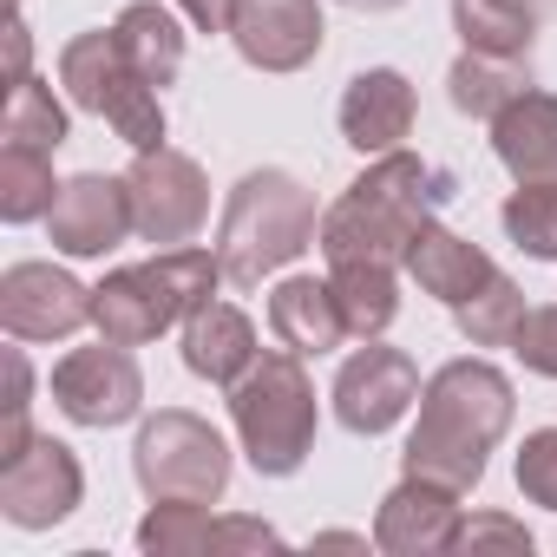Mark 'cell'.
I'll return each instance as SVG.
<instances>
[{
    "label": "cell",
    "instance_id": "obj_1",
    "mask_svg": "<svg viewBox=\"0 0 557 557\" xmlns=\"http://www.w3.org/2000/svg\"><path fill=\"white\" fill-rule=\"evenodd\" d=\"M511 413H518V394H511L505 368H492L479 355H459V361L433 368L426 387H420V420L407 433L400 472L453 485L459 498L479 492V479L492 466V446L511 433Z\"/></svg>",
    "mask_w": 557,
    "mask_h": 557
},
{
    "label": "cell",
    "instance_id": "obj_2",
    "mask_svg": "<svg viewBox=\"0 0 557 557\" xmlns=\"http://www.w3.org/2000/svg\"><path fill=\"white\" fill-rule=\"evenodd\" d=\"M446 203H453V177L433 158L400 145L387 158H368V171L322 210L315 249L329 262H394V269H407V249L440 223Z\"/></svg>",
    "mask_w": 557,
    "mask_h": 557
},
{
    "label": "cell",
    "instance_id": "obj_3",
    "mask_svg": "<svg viewBox=\"0 0 557 557\" xmlns=\"http://www.w3.org/2000/svg\"><path fill=\"white\" fill-rule=\"evenodd\" d=\"M315 236H322L315 190L283 164H262L230 184L223 223H216V256L236 289H256L262 275H283L296 256H309Z\"/></svg>",
    "mask_w": 557,
    "mask_h": 557
},
{
    "label": "cell",
    "instance_id": "obj_4",
    "mask_svg": "<svg viewBox=\"0 0 557 557\" xmlns=\"http://www.w3.org/2000/svg\"><path fill=\"white\" fill-rule=\"evenodd\" d=\"M230 283L223 275V256L216 243H177V249H158L151 262H125V269H106L92 283V329L119 348H145L171 329H184L190 309H203L216 289Z\"/></svg>",
    "mask_w": 557,
    "mask_h": 557
},
{
    "label": "cell",
    "instance_id": "obj_5",
    "mask_svg": "<svg viewBox=\"0 0 557 557\" xmlns=\"http://www.w3.org/2000/svg\"><path fill=\"white\" fill-rule=\"evenodd\" d=\"M230 426H236V446L256 479H296L309 466L322 400H315V381L296 348L275 342L256 355V368L230 387Z\"/></svg>",
    "mask_w": 557,
    "mask_h": 557
},
{
    "label": "cell",
    "instance_id": "obj_6",
    "mask_svg": "<svg viewBox=\"0 0 557 557\" xmlns=\"http://www.w3.org/2000/svg\"><path fill=\"white\" fill-rule=\"evenodd\" d=\"M60 86L79 112L106 119L132 151H151L164 145V92L125 60L119 34L112 27H92V34H73L60 47Z\"/></svg>",
    "mask_w": 557,
    "mask_h": 557
},
{
    "label": "cell",
    "instance_id": "obj_7",
    "mask_svg": "<svg viewBox=\"0 0 557 557\" xmlns=\"http://www.w3.org/2000/svg\"><path fill=\"white\" fill-rule=\"evenodd\" d=\"M230 440L190 413V407H158L138 420V440H132V479L145 498H197V505H216L230 492Z\"/></svg>",
    "mask_w": 557,
    "mask_h": 557
},
{
    "label": "cell",
    "instance_id": "obj_8",
    "mask_svg": "<svg viewBox=\"0 0 557 557\" xmlns=\"http://www.w3.org/2000/svg\"><path fill=\"white\" fill-rule=\"evenodd\" d=\"M132 184V216H138V243L151 249H177V243H197L203 223H210V177L190 151L177 145H151L132 158L125 171Z\"/></svg>",
    "mask_w": 557,
    "mask_h": 557
},
{
    "label": "cell",
    "instance_id": "obj_9",
    "mask_svg": "<svg viewBox=\"0 0 557 557\" xmlns=\"http://www.w3.org/2000/svg\"><path fill=\"white\" fill-rule=\"evenodd\" d=\"M47 387H53V407H60L73 426H92V433L125 426V420L145 413V374H138L132 348H119V342H106V335H99L92 348L60 355Z\"/></svg>",
    "mask_w": 557,
    "mask_h": 557
},
{
    "label": "cell",
    "instance_id": "obj_10",
    "mask_svg": "<svg viewBox=\"0 0 557 557\" xmlns=\"http://www.w3.org/2000/svg\"><path fill=\"white\" fill-rule=\"evenodd\" d=\"M420 361L407 348H387V342H361L342 368H335V420L361 440H381L407 420V407H420Z\"/></svg>",
    "mask_w": 557,
    "mask_h": 557
},
{
    "label": "cell",
    "instance_id": "obj_11",
    "mask_svg": "<svg viewBox=\"0 0 557 557\" xmlns=\"http://www.w3.org/2000/svg\"><path fill=\"white\" fill-rule=\"evenodd\" d=\"M79 498H86V466L53 433H34L21 459L0 466V518L14 531H53L79 511Z\"/></svg>",
    "mask_w": 557,
    "mask_h": 557
},
{
    "label": "cell",
    "instance_id": "obj_12",
    "mask_svg": "<svg viewBox=\"0 0 557 557\" xmlns=\"http://www.w3.org/2000/svg\"><path fill=\"white\" fill-rule=\"evenodd\" d=\"M0 329L14 342H73L79 329H92V289L60 262H8Z\"/></svg>",
    "mask_w": 557,
    "mask_h": 557
},
{
    "label": "cell",
    "instance_id": "obj_13",
    "mask_svg": "<svg viewBox=\"0 0 557 557\" xmlns=\"http://www.w3.org/2000/svg\"><path fill=\"white\" fill-rule=\"evenodd\" d=\"M47 236H53V249L73 256V262L112 256L125 236H138L132 184H125V177H106V171L66 177V184H60V203L47 210Z\"/></svg>",
    "mask_w": 557,
    "mask_h": 557
},
{
    "label": "cell",
    "instance_id": "obj_14",
    "mask_svg": "<svg viewBox=\"0 0 557 557\" xmlns=\"http://www.w3.org/2000/svg\"><path fill=\"white\" fill-rule=\"evenodd\" d=\"M230 40H236L243 66H256V73H302L322 60L329 21H322V0H243Z\"/></svg>",
    "mask_w": 557,
    "mask_h": 557
},
{
    "label": "cell",
    "instance_id": "obj_15",
    "mask_svg": "<svg viewBox=\"0 0 557 557\" xmlns=\"http://www.w3.org/2000/svg\"><path fill=\"white\" fill-rule=\"evenodd\" d=\"M459 524H466V505H459L453 485L400 472V485L374 511V550H387V557H440V550L459 544Z\"/></svg>",
    "mask_w": 557,
    "mask_h": 557
},
{
    "label": "cell",
    "instance_id": "obj_16",
    "mask_svg": "<svg viewBox=\"0 0 557 557\" xmlns=\"http://www.w3.org/2000/svg\"><path fill=\"white\" fill-rule=\"evenodd\" d=\"M413 119H420V99H413V79L400 66H368L348 79L342 92V138L361 151V158H387L413 138Z\"/></svg>",
    "mask_w": 557,
    "mask_h": 557
},
{
    "label": "cell",
    "instance_id": "obj_17",
    "mask_svg": "<svg viewBox=\"0 0 557 557\" xmlns=\"http://www.w3.org/2000/svg\"><path fill=\"white\" fill-rule=\"evenodd\" d=\"M269 335L283 348H296L302 361H322L342 342H355L348 322H342V302H335L329 275H283V283L269 289Z\"/></svg>",
    "mask_w": 557,
    "mask_h": 557
},
{
    "label": "cell",
    "instance_id": "obj_18",
    "mask_svg": "<svg viewBox=\"0 0 557 557\" xmlns=\"http://www.w3.org/2000/svg\"><path fill=\"white\" fill-rule=\"evenodd\" d=\"M256 355H262V342H256V322L236 309V302H203V309H190L184 315V368L197 374V381H210V387H236L249 368H256Z\"/></svg>",
    "mask_w": 557,
    "mask_h": 557
},
{
    "label": "cell",
    "instance_id": "obj_19",
    "mask_svg": "<svg viewBox=\"0 0 557 557\" xmlns=\"http://www.w3.org/2000/svg\"><path fill=\"white\" fill-rule=\"evenodd\" d=\"M492 158L511 171V184H557V92H518L492 119Z\"/></svg>",
    "mask_w": 557,
    "mask_h": 557
},
{
    "label": "cell",
    "instance_id": "obj_20",
    "mask_svg": "<svg viewBox=\"0 0 557 557\" xmlns=\"http://www.w3.org/2000/svg\"><path fill=\"white\" fill-rule=\"evenodd\" d=\"M407 275L420 283V296H433V302H446V309H466V302L492 283V275H498V262H492L472 236L433 223V230L407 249Z\"/></svg>",
    "mask_w": 557,
    "mask_h": 557
},
{
    "label": "cell",
    "instance_id": "obj_21",
    "mask_svg": "<svg viewBox=\"0 0 557 557\" xmlns=\"http://www.w3.org/2000/svg\"><path fill=\"white\" fill-rule=\"evenodd\" d=\"M329 283L355 342H381L400 315V269L394 262H329Z\"/></svg>",
    "mask_w": 557,
    "mask_h": 557
},
{
    "label": "cell",
    "instance_id": "obj_22",
    "mask_svg": "<svg viewBox=\"0 0 557 557\" xmlns=\"http://www.w3.org/2000/svg\"><path fill=\"white\" fill-rule=\"evenodd\" d=\"M184 27H190V21H177L164 0H132V8L112 21V34H119L125 60H132L158 92L184 73Z\"/></svg>",
    "mask_w": 557,
    "mask_h": 557
},
{
    "label": "cell",
    "instance_id": "obj_23",
    "mask_svg": "<svg viewBox=\"0 0 557 557\" xmlns=\"http://www.w3.org/2000/svg\"><path fill=\"white\" fill-rule=\"evenodd\" d=\"M453 34L472 53L531 60V47H537V0H453Z\"/></svg>",
    "mask_w": 557,
    "mask_h": 557
},
{
    "label": "cell",
    "instance_id": "obj_24",
    "mask_svg": "<svg viewBox=\"0 0 557 557\" xmlns=\"http://www.w3.org/2000/svg\"><path fill=\"white\" fill-rule=\"evenodd\" d=\"M518 92H531V60H498V53H472V47H459L453 73H446V99H453V112L492 125Z\"/></svg>",
    "mask_w": 557,
    "mask_h": 557
},
{
    "label": "cell",
    "instance_id": "obj_25",
    "mask_svg": "<svg viewBox=\"0 0 557 557\" xmlns=\"http://www.w3.org/2000/svg\"><path fill=\"white\" fill-rule=\"evenodd\" d=\"M216 544V518L197 498H151L138 518V550L145 557H203Z\"/></svg>",
    "mask_w": 557,
    "mask_h": 557
},
{
    "label": "cell",
    "instance_id": "obj_26",
    "mask_svg": "<svg viewBox=\"0 0 557 557\" xmlns=\"http://www.w3.org/2000/svg\"><path fill=\"white\" fill-rule=\"evenodd\" d=\"M60 203V177H53V151H27V145H0V216L8 223H40Z\"/></svg>",
    "mask_w": 557,
    "mask_h": 557
},
{
    "label": "cell",
    "instance_id": "obj_27",
    "mask_svg": "<svg viewBox=\"0 0 557 557\" xmlns=\"http://www.w3.org/2000/svg\"><path fill=\"white\" fill-rule=\"evenodd\" d=\"M73 138V119H66V106L53 99V86L47 79H14V92H8V125H0V145H27V151H60Z\"/></svg>",
    "mask_w": 557,
    "mask_h": 557
},
{
    "label": "cell",
    "instance_id": "obj_28",
    "mask_svg": "<svg viewBox=\"0 0 557 557\" xmlns=\"http://www.w3.org/2000/svg\"><path fill=\"white\" fill-rule=\"evenodd\" d=\"M524 315H531V302H524V289L511 283L505 269L492 275V283H485L466 309H453V322H459V335H466L472 348H511L518 329H524Z\"/></svg>",
    "mask_w": 557,
    "mask_h": 557
},
{
    "label": "cell",
    "instance_id": "obj_29",
    "mask_svg": "<svg viewBox=\"0 0 557 557\" xmlns=\"http://www.w3.org/2000/svg\"><path fill=\"white\" fill-rule=\"evenodd\" d=\"M498 223L531 262H557V184H518L505 197Z\"/></svg>",
    "mask_w": 557,
    "mask_h": 557
},
{
    "label": "cell",
    "instance_id": "obj_30",
    "mask_svg": "<svg viewBox=\"0 0 557 557\" xmlns=\"http://www.w3.org/2000/svg\"><path fill=\"white\" fill-rule=\"evenodd\" d=\"M518 492L531 498V505H544V511H557V426H537V433H524V446H518Z\"/></svg>",
    "mask_w": 557,
    "mask_h": 557
},
{
    "label": "cell",
    "instance_id": "obj_31",
    "mask_svg": "<svg viewBox=\"0 0 557 557\" xmlns=\"http://www.w3.org/2000/svg\"><path fill=\"white\" fill-rule=\"evenodd\" d=\"M511 355H518L531 374L557 381V302H544V309H531V315H524V329H518Z\"/></svg>",
    "mask_w": 557,
    "mask_h": 557
},
{
    "label": "cell",
    "instance_id": "obj_32",
    "mask_svg": "<svg viewBox=\"0 0 557 557\" xmlns=\"http://www.w3.org/2000/svg\"><path fill=\"white\" fill-rule=\"evenodd\" d=\"M236 550H289V537L275 524H262V518H216L210 557H236Z\"/></svg>",
    "mask_w": 557,
    "mask_h": 557
},
{
    "label": "cell",
    "instance_id": "obj_33",
    "mask_svg": "<svg viewBox=\"0 0 557 557\" xmlns=\"http://www.w3.org/2000/svg\"><path fill=\"white\" fill-rule=\"evenodd\" d=\"M479 544H505V550H531V531H524L518 518H505V511H472V518L459 524V544H453V550H479Z\"/></svg>",
    "mask_w": 557,
    "mask_h": 557
},
{
    "label": "cell",
    "instance_id": "obj_34",
    "mask_svg": "<svg viewBox=\"0 0 557 557\" xmlns=\"http://www.w3.org/2000/svg\"><path fill=\"white\" fill-rule=\"evenodd\" d=\"M171 8L190 21V34H210V40H216V34L236 27V8H243V0H171Z\"/></svg>",
    "mask_w": 557,
    "mask_h": 557
},
{
    "label": "cell",
    "instance_id": "obj_35",
    "mask_svg": "<svg viewBox=\"0 0 557 557\" xmlns=\"http://www.w3.org/2000/svg\"><path fill=\"white\" fill-rule=\"evenodd\" d=\"M374 537H355V531H322L315 537V550H368Z\"/></svg>",
    "mask_w": 557,
    "mask_h": 557
},
{
    "label": "cell",
    "instance_id": "obj_36",
    "mask_svg": "<svg viewBox=\"0 0 557 557\" xmlns=\"http://www.w3.org/2000/svg\"><path fill=\"white\" fill-rule=\"evenodd\" d=\"M342 8H355V14H394V8H407V0H342Z\"/></svg>",
    "mask_w": 557,
    "mask_h": 557
}]
</instances>
